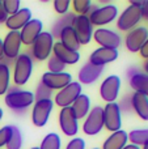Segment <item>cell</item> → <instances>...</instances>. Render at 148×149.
Instances as JSON below:
<instances>
[{"label":"cell","mask_w":148,"mask_h":149,"mask_svg":"<svg viewBox=\"0 0 148 149\" xmlns=\"http://www.w3.org/2000/svg\"><path fill=\"white\" fill-rule=\"evenodd\" d=\"M105 67H97L93 65L92 63H85L83 67L79 70L77 73V80L79 84L81 85H91L93 82H96L97 80L101 77L102 72H104Z\"/></svg>","instance_id":"obj_18"},{"label":"cell","mask_w":148,"mask_h":149,"mask_svg":"<svg viewBox=\"0 0 148 149\" xmlns=\"http://www.w3.org/2000/svg\"><path fill=\"white\" fill-rule=\"evenodd\" d=\"M4 102L13 113L25 114V111L36 102L34 93L30 90H22L17 86H9L4 95Z\"/></svg>","instance_id":"obj_1"},{"label":"cell","mask_w":148,"mask_h":149,"mask_svg":"<svg viewBox=\"0 0 148 149\" xmlns=\"http://www.w3.org/2000/svg\"><path fill=\"white\" fill-rule=\"evenodd\" d=\"M10 135H12V127L10 126H4L0 128V149L8 144Z\"/></svg>","instance_id":"obj_38"},{"label":"cell","mask_w":148,"mask_h":149,"mask_svg":"<svg viewBox=\"0 0 148 149\" xmlns=\"http://www.w3.org/2000/svg\"><path fill=\"white\" fill-rule=\"evenodd\" d=\"M104 109L101 106H94L85 116L83 123V132L88 136H96L104 128Z\"/></svg>","instance_id":"obj_7"},{"label":"cell","mask_w":148,"mask_h":149,"mask_svg":"<svg viewBox=\"0 0 148 149\" xmlns=\"http://www.w3.org/2000/svg\"><path fill=\"white\" fill-rule=\"evenodd\" d=\"M1 118H3V110H1V107H0V120H1Z\"/></svg>","instance_id":"obj_48"},{"label":"cell","mask_w":148,"mask_h":149,"mask_svg":"<svg viewBox=\"0 0 148 149\" xmlns=\"http://www.w3.org/2000/svg\"><path fill=\"white\" fill-rule=\"evenodd\" d=\"M104 109V127L109 132H117L122 127V113L117 102L106 103Z\"/></svg>","instance_id":"obj_8"},{"label":"cell","mask_w":148,"mask_h":149,"mask_svg":"<svg viewBox=\"0 0 148 149\" xmlns=\"http://www.w3.org/2000/svg\"><path fill=\"white\" fill-rule=\"evenodd\" d=\"M3 7H4L7 15L10 16L21 9V3L20 0H3Z\"/></svg>","instance_id":"obj_36"},{"label":"cell","mask_w":148,"mask_h":149,"mask_svg":"<svg viewBox=\"0 0 148 149\" xmlns=\"http://www.w3.org/2000/svg\"><path fill=\"white\" fill-rule=\"evenodd\" d=\"M148 38V28L136 26L133 30L127 31L125 37V46L130 52H139L142 46Z\"/></svg>","instance_id":"obj_14"},{"label":"cell","mask_w":148,"mask_h":149,"mask_svg":"<svg viewBox=\"0 0 148 149\" xmlns=\"http://www.w3.org/2000/svg\"><path fill=\"white\" fill-rule=\"evenodd\" d=\"M93 149H100V148H93Z\"/></svg>","instance_id":"obj_50"},{"label":"cell","mask_w":148,"mask_h":149,"mask_svg":"<svg viewBox=\"0 0 148 149\" xmlns=\"http://www.w3.org/2000/svg\"><path fill=\"white\" fill-rule=\"evenodd\" d=\"M128 84H130L131 89L135 93H140L148 97V74L142 72V71H136L133 76L128 77Z\"/></svg>","instance_id":"obj_24"},{"label":"cell","mask_w":148,"mask_h":149,"mask_svg":"<svg viewBox=\"0 0 148 149\" xmlns=\"http://www.w3.org/2000/svg\"><path fill=\"white\" fill-rule=\"evenodd\" d=\"M59 42L66 49L71 50V51H79V49L81 46L72 26H68V28L63 29L62 33L59 34Z\"/></svg>","instance_id":"obj_25"},{"label":"cell","mask_w":148,"mask_h":149,"mask_svg":"<svg viewBox=\"0 0 148 149\" xmlns=\"http://www.w3.org/2000/svg\"><path fill=\"white\" fill-rule=\"evenodd\" d=\"M66 67H67V65H66L64 63H62L57 56H54V55H51V56L47 59V70L51 73L64 72Z\"/></svg>","instance_id":"obj_33"},{"label":"cell","mask_w":148,"mask_h":149,"mask_svg":"<svg viewBox=\"0 0 148 149\" xmlns=\"http://www.w3.org/2000/svg\"><path fill=\"white\" fill-rule=\"evenodd\" d=\"M71 7V1L70 0H55L54 1V9L57 13H59L60 16L68 13Z\"/></svg>","instance_id":"obj_37"},{"label":"cell","mask_w":148,"mask_h":149,"mask_svg":"<svg viewBox=\"0 0 148 149\" xmlns=\"http://www.w3.org/2000/svg\"><path fill=\"white\" fill-rule=\"evenodd\" d=\"M142 149H148V143H147V144H144L143 147H142Z\"/></svg>","instance_id":"obj_47"},{"label":"cell","mask_w":148,"mask_h":149,"mask_svg":"<svg viewBox=\"0 0 148 149\" xmlns=\"http://www.w3.org/2000/svg\"><path fill=\"white\" fill-rule=\"evenodd\" d=\"M133 111L144 122H148V97L140 93H131Z\"/></svg>","instance_id":"obj_22"},{"label":"cell","mask_w":148,"mask_h":149,"mask_svg":"<svg viewBox=\"0 0 148 149\" xmlns=\"http://www.w3.org/2000/svg\"><path fill=\"white\" fill-rule=\"evenodd\" d=\"M128 143V135L126 131L119 130L117 132H113L109 137H106L102 144L101 149H123Z\"/></svg>","instance_id":"obj_23"},{"label":"cell","mask_w":148,"mask_h":149,"mask_svg":"<svg viewBox=\"0 0 148 149\" xmlns=\"http://www.w3.org/2000/svg\"><path fill=\"white\" fill-rule=\"evenodd\" d=\"M52 55L57 56L58 59L62 63H64L66 65H72L80 60V54L79 51H71V50L66 49L59 41L54 42V46H52Z\"/></svg>","instance_id":"obj_21"},{"label":"cell","mask_w":148,"mask_h":149,"mask_svg":"<svg viewBox=\"0 0 148 149\" xmlns=\"http://www.w3.org/2000/svg\"><path fill=\"white\" fill-rule=\"evenodd\" d=\"M7 18H8V15L5 12L4 7H3V1L0 0V24H4L7 21Z\"/></svg>","instance_id":"obj_42"},{"label":"cell","mask_w":148,"mask_h":149,"mask_svg":"<svg viewBox=\"0 0 148 149\" xmlns=\"http://www.w3.org/2000/svg\"><path fill=\"white\" fill-rule=\"evenodd\" d=\"M21 37L20 31H9L3 39V54L8 60L15 62L16 58L21 54Z\"/></svg>","instance_id":"obj_15"},{"label":"cell","mask_w":148,"mask_h":149,"mask_svg":"<svg viewBox=\"0 0 148 149\" xmlns=\"http://www.w3.org/2000/svg\"><path fill=\"white\" fill-rule=\"evenodd\" d=\"M54 109V102L52 100H41L36 101L33 105V111H31V122L36 127H43L49 122L50 114Z\"/></svg>","instance_id":"obj_11"},{"label":"cell","mask_w":148,"mask_h":149,"mask_svg":"<svg viewBox=\"0 0 148 149\" xmlns=\"http://www.w3.org/2000/svg\"><path fill=\"white\" fill-rule=\"evenodd\" d=\"M4 58V54H3V39L0 38V60Z\"/></svg>","instance_id":"obj_45"},{"label":"cell","mask_w":148,"mask_h":149,"mask_svg":"<svg viewBox=\"0 0 148 149\" xmlns=\"http://www.w3.org/2000/svg\"><path fill=\"white\" fill-rule=\"evenodd\" d=\"M51 97H52V90H50L46 85L39 82L36 88V92H34V98H36V101L51 100Z\"/></svg>","instance_id":"obj_34"},{"label":"cell","mask_w":148,"mask_h":149,"mask_svg":"<svg viewBox=\"0 0 148 149\" xmlns=\"http://www.w3.org/2000/svg\"><path fill=\"white\" fill-rule=\"evenodd\" d=\"M66 149H85V141L81 137H72L68 141Z\"/></svg>","instance_id":"obj_39"},{"label":"cell","mask_w":148,"mask_h":149,"mask_svg":"<svg viewBox=\"0 0 148 149\" xmlns=\"http://www.w3.org/2000/svg\"><path fill=\"white\" fill-rule=\"evenodd\" d=\"M123 149H140V147H136V145H134V144H127Z\"/></svg>","instance_id":"obj_44"},{"label":"cell","mask_w":148,"mask_h":149,"mask_svg":"<svg viewBox=\"0 0 148 149\" xmlns=\"http://www.w3.org/2000/svg\"><path fill=\"white\" fill-rule=\"evenodd\" d=\"M121 113H125L126 115H130L133 113V102H131V94H126L118 103Z\"/></svg>","instance_id":"obj_35"},{"label":"cell","mask_w":148,"mask_h":149,"mask_svg":"<svg viewBox=\"0 0 148 149\" xmlns=\"http://www.w3.org/2000/svg\"><path fill=\"white\" fill-rule=\"evenodd\" d=\"M12 127V135L9 137V141L5 145L7 149H21L22 147V134H21L20 128L17 126H10Z\"/></svg>","instance_id":"obj_32"},{"label":"cell","mask_w":148,"mask_h":149,"mask_svg":"<svg viewBox=\"0 0 148 149\" xmlns=\"http://www.w3.org/2000/svg\"><path fill=\"white\" fill-rule=\"evenodd\" d=\"M81 90H83V85L79 84L77 81H72L66 88L58 90L57 94L54 95V101L52 102L57 106H59L60 109L71 107L72 103L76 101V98L81 94Z\"/></svg>","instance_id":"obj_5"},{"label":"cell","mask_w":148,"mask_h":149,"mask_svg":"<svg viewBox=\"0 0 148 149\" xmlns=\"http://www.w3.org/2000/svg\"><path fill=\"white\" fill-rule=\"evenodd\" d=\"M52 46H54V37L50 34V31H42L30 46L29 54L33 59L43 62L52 55Z\"/></svg>","instance_id":"obj_3"},{"label":"cell","mask_w":148,"mask_h":149,"mask_svg":"<svg viewBox=\"0 0 148 149\" xmlns=\"http://www.w3.org/2000/svg\"><path fill=\"white\" fill-rule=\"evenodd\" d=\"M94 42L98 45L100 47H106V49H114L118 50V47L122 43V38L121 36L114 30H110L106 28H98L93 31V38Z\"/></svg>","instance_id":"obj_9"},{"label":"cell","mask_w":148,"mask_h":149,"mask_svg":"<svg viewBox=\"0 0 148 149\" xmlns=\"http://www.w3.org/2000/svg\"><path fill=\"white\" fill-rule=\"evenodd\" d=\"M30 20H31V10L29 8H21L16 13L8 16L7 21L4 24L9 29V31H20Z\"/></svg>","instance_id":"obj_20"},{"label":"cell","mask_w":148,"mask_h":149,"mask_svg":"<svg viewBox=\"0 0 148 149\" xmlns=\"http://www.w3.org/2000/svg\"><path fill=\"white\" fill-rule=\"evenodd\" d=\"M140 10H142V20L148 21V0H143Z\"/></svg>","instance_id":"obj_40"},{"label":"cell","mask_w":148,"mask_h":149,"mask_svg":"<svg viewBox=\"0 0 148 149\" xmlns=\"http://www.w3.org/2000/svg\"><path fill=\"white\" fill-rule=\"evenodd\" d=\"M139 54H140V56L143 58V59H148V38H147V41L144 42V45L142 46V49H140V51H139Z\"/></svg>","instance_id":"obj_41"},{"label":"cell","mask_w":148,"mask_h":149,"mask_svg":"<svg viewBox=\"0 0 148 149\" xmlns=\"http://www.w3.org/2000/svg\"><path fill=\"white\" fill-rule=\"evenodd\" d=\"M142 21V10L140 7L130 4L127 8L123 9V12L117 18V28L121 31H130L139 25Z\"/></svg>","instance_id":"obj_6"},{"label":"cell","mask_w":148,"mask_h":149,"mask_svg":"<svg viewBox=\"0 0 148 149\" xmlns=\"http://www.w3.org/2000/svg\"><path fill=\"white\" fill-rule=\"evenodd\" d=\"M143 70H144L143 72L148 74V59L146 60V62H144V64H143Z\"/></svg>","instance_id":"obj_46"},{"label":"cell","mask_w":148,"mask_h":149,"mask_svg":"<svg viewBox=\"0 0 148 149\" xmlns=\"http://www.w3.org/2000/svg\"><path fill=\"white\" fill-rule=\"evenodd\" d=\"M10 86V70L9 65L0 60V95H5Z\"/></svg>","instance_id":"obj_28"},{"label":"cell","mask_w":148,"mask_h":149,"mask_svg":"<svg viewBox=\"0 0 148 149\" xmlns=\"http://www.w3.org/2000/svg\"><path fill=\"white\" fill-rule=\"evenodd\" d=\"M33 73V58L29 52L20 54L13 62V84L15 86H22L30 80Z\"/></svg>","instance_id":"obj_2"},{"label":"cell","mask_w":148,"mask_h":149,"mask_svg":"<svg viewBox=\"0 0 148 149\" xmlns=\"http://www.w3.org/2000/svg\"><path fill=\"white\" fill-rule=\"evenodd\" d=\"M130 4L136 5V7H142V4H143V1H142V0H134V1H130Z\"/></svg>","instance_id":"obj_43"},{"label":"cell","mask_w":148,"mask_h":149,"mask_svg":"<svg viewBox=\"0 0 148 149\" xmlns=\"http://www.w3.org/2000/svg\"><path fill=\"white\" fill-rule=\"evenodd\" d=\"M71 5L77 16H89V13L94 8L91 0H73V1H71Z\"/></svg>","instance_id":"obj_31"},{"label":"cell","mask_w":148,"mask_h":149,"mask_svg":"<svg viewBox=\"0 0 148 149\" xmlns=\"http://www.w3.org/2000/svg\"><path fill=\"white\" fill-rule=\"evenodd\" d=\"M60 147H62L60 136L55 132H50L42 139L39 149H60Z\"/></svg>","instance_id":"obj_30"},{"label":"cell","mask_w":148,"mask_h":149,"mask_svg":"<svg viewBox=\"0 0 148 149\" xmlns=\"http://www.w3.org/2000/svg\"><path fill=\"white\" fill-rule=\"evenodd\" d=\"M30 149H39V147H34V148H30Z\"/></svg>","instance_id":"obj_49"},{"label":"cell","mask_w":148,"mask_h":149,"mask_svg":"<svg viewBox=\"0 0 148 149\" xmlns=\"http://www.w3.org/2000/svg\"><path fill=\"white\" fill-rule=\"evenodd\" d=\"M71 109L73 110V113H75L77 120H80V119H85V116L88 115L89 111H91V109H92L91 107V98H89L87 94H83V93H81V94L76 98L75 102L72 103Z\"/></svg>","instance_id":"obj_26"},{"label":"cell","mask_w":148,"mask_h":149,"mask_svg":"<svg viewBox=\"0 0 148 149\" xmlns=\"http://www.w3.org/2000/svg\"><path fill=\"white\" fill-rule=\"evenodd\" d=\"M121 90V79L117 74L108 76L100 85V97L106 103L115 102L119 95Z\"/></svg>","instance_id":"obj_12"},{"label":"cell","mask_w":148,"mask_h":149,"mask_svg":"<svg viewBox=\"0 0 148 149\" xmlns=\"http://www.w3.org/2000/svg\"><path fill=\"white\" fill-rule=\"evenodd\" d=\"M58 120H59L60 130H62V132L66 136L76 137V134L79 132V120L72 109L71 107L60 109Z\"/></svg>","instance_id":"obj_10"},{"label":"cell","mask_w":148,"mask_h":149,"mask_svg":"<svg viewBox=\"0 0 148 149\" xmlns=\"http://www.w3.org/2000/svg\"><path fill=\"white\" fill-rule=\"evenodd\" d=\"M117 58H118V50L98 47L91 54L89 63H92L93 65H97V67H105L106 64L117 60Z\"/></svg>","instance_id":"obj_19"},{"label":"cell","mask_w":148,"mask_h":149,"mask_svg":"<svg viewBox=\"0 0 148 149\" xmlns=\"http://www.w3.org/2000/svg\"><path fill=\"white\" fill-rule=\"evenodd\" d=\"M41 82L43 85H46L50 90H60L72 82V76L68 72H66V71L60 73L46 72L42 74Z\"/></svg>","instance_id":"obj_16"},{"label":"cell","mask_w":148,"mask_h":149,"mask_svg":"<svg viewBox=\"0 0 148 149\" xmlns=\"http://www.w3.org/2000/svg\"><path fill=\"white\" fill-rule=\"evenodd\" d=\"M43 29V24L38 18H31L25 26L20 30V37H21V43L25 46H31L34 43L38 36L42 33Z\"/></svg>","instance_id":"obj_17"},{"label":"cell","mask_w":148,"mask_h":149,"mask_svg":"<svg viewBox=\"0 0 148 149\" xmlns=\"http://www.w3.org/2000/svg\"><path fill=\"white\" fill-rule=\"evenodd\" d=\"M75 16H76L75 13H71V12L60 16V17L52 24V28H51L50 34H51L54 38H59V34L62 33L63 29L72 25V21H73V18H75Z\"/></svg>","instance_id":"obj_27"},{"label":"cell","mask_w":148,"mask_h":149,"mask_svg":"<svg viewBox=\"0 0 148 149\" xmlns=\"http://www.w3.org/2000/svg\"><path fill=\"white\" fill-rule=\"evenodd\" d=\"M128 141L130 144H134L136 147H143L144 144L148 143V128L142 130H133L128 132Z\"/></svg>","instance_id":"obj_29"},{"label":"cell","mask_w":148,"mask_h":149,"mask_svg":"<svg viewBox=\"0 0 148 149\" xmlns=\"http://www.w3.org/2000/svg\"><path fill=\"white\" fill-rule=\"evenodd\" d=\"M89 21L93 26H105L113 22L118 17V7L114 4H105L102 7H94L89 13Z\"/></svg>","instance_id":"obj_4"},{"label":"cell","mask_w":148,"mask_h":149,"mask_svg":"<svg viewBox=\"0 0 148 149\" xmlns=\"http://www.w3.org/2000/svg\"><path fill=\"white\" fill-rule=\"evenodd\" d=\"M71 26L75 30L80 45H88L92 41V38H93V25L91 24L88 16L76 15Z\"/></svg>","instance_id":"obj_13"}]
</instances>
